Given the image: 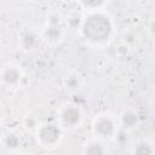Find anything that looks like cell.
Instances as JSON below:
<instances>
[{"instance_id":"1","label":"cell","mask_w":155,"mask_h":155,"mask_svg":"<svg viewBox=\"0 0 155 155\" xmlns=\"http://www.w3.org/2000/svg\"><path fill=\"white\" fill-rule=\"evenodd\" d=\"M80 34L84 40L92 46L107 45L114 34V22L111 17L103 11L87 13Z\"/></svg>"},{"instance_id":"2","label":"cell","mask_w":155,"mask_h":155,"mask_svg":"<svg viewBox=\"0 0 155 155\" xmlns=\"http://www.w3.org/2000/svg\"><path fill=\"white\" fill-rule=\"evenodd\" d=\"M119 128H120L119 121L111 114L108 113H101L96 115L91 125L92 134L94 136V138L102 140H108L114 138Z\"/></svg>"},{"instance_id":"3","label":"cell","mask_w":155,"mask_h":155,"mask_svg":"<svg viewBox=\"0 0 155 155\" xmlns=\"http://www.w3.org/2000/svg\"><path fill=\"white\" fill-rule=\"evenodd\" d=\"M62 127L54 122H44L35 132L36 142L40 147L46 149L56 148L62 140Z\"/></svg>"},{"instance_id":"4","label":"cell","mask_w":155,"mask_h":155,"mask_svg":"<svg viewBox=\"0 0 155 155\" xmlns=\"http://www.w3.org/2000/svg\"><path fill=\"white\" fill-rule=\"evenodd\" d=\"M84 120L82 109L74 103L64 104L59 108L57 113V121L62 128L65 130H75L81 126Z\"/></svg>"},{"instance_id":"5","label":"cell","mask_w":155,"mask_h":155,"mask_svg":"<svg viewBox=\"0 0 155 155\" xmlns=\"http://www.w3.org/2000/svg\"><path fill=\"white\" fill-rule=\"evenodd\" d=\"M0 78H1V82L4 86H6L7 88H16L22 82L23 70L19 65L8 63L2 67Z\"/></svg>"},{"instance_id":"6","label":"cell","mask_w":155,"mask_h":155,"mask_svg":"<svg viewBox=\"0 0 155 155\" xmlns=\"http://www.w3.org/2000/svg\"><path fill=\"white\" fill-rule=\"evenodd\" d=\"M41 38V34H39L35 29L33 28H25L21 31L19 38H18V45L22 51L30 52L36 48L39 40Z\"/></svg>"},{"instance_id":"7","label":"cell","mask_w":155,"mask_h":155,"mask_svg":"<svg viewBox=\"0 0 155 155\" xmlns=\"http://www.w3.org/2000/svg\"><path fill=\"white\" fill-rule=\"evenodd\" d=\"M140 119L136 110L133 109H124L119 116V126L126 131H132L139 126Z\"/></svg>"},{"instance_id":"8","label":"cell","mask_w":155,"mask_h":155,"mask_svg":"<svg viewBox=\"0 0 155 155\" xmlns=\"http://www.w3.org/2000/svg\"><path fill=\"white\" fill-rule=\"evenodd\" d=\"M63 38H64V29L62 25L45 24V27L41 30V39H44L47 44L57 45L63 40Z\"/></svg>"},{"instance_id":"9","label":"cell","mask_w":155,"mask_h":155,"mask_svg":"<svg viewBox=\"0 0 155 155\" xmlns=\"http://www.w3.org/2000/svg\"><path fill=\"white\" fill-rule=\"evenodd\" d=\"M108 149L104 144V140L98 138L88 139L82 147V155H107Z\"/></svg>"},{"instance_id":"10","label":"cell","mask_w":155,"mask_h":155,"mask_svg":"<svg viewBox=\"0 0 155 155\" xmlns=\"http://www.w3.org/2000/svg\"><path fill=\"white\" fill-rule=\"evenodd\" d=\"M2 147L10 153L18 151L22 147V137L18 132L15 131H8L2 136Z\"/></svg>"},{"instance_id":"11","label":"cell","mask_w":155,"mask_h":155,"mask_svg":"<svg viewBox=\"0 0 155 155\" xmlns=\"http://www.w3.org/2000/svg\"><path fill=\"white\" fill-rule=\"evenodd\" d=\"M84 78L79 71H70L63 78V87L69 92H76L82 87Z\"/></svg>"},{"instance_id":"12","label":"cell","mask_w":155,"mask_h":155,"mask_svg":"<svg viewBox=\"0 0 155 155\" xmlns=\"http://www.w3.org/2000/svg\"><path fill=\"white\" fill-rule=\"evenodd\" d=\"M132 155H155V147L148 139L137 140L131 150Z\"/></svg>"},{"instance_id":"13","label":"cell","mask_w":155,"mask_h":155,"mask_svg":"<svg viewBox=\"0 0 155 155\" xmlns=\"http://www.w3.org/2000/svg\"><path fill=\"white\" fill-rule=\"evenodd\" d=\"M84 19H85V16H82L79 11H74V12H70L67 18H65V23L68 25L69 29L71 30H79L81 29L82 27V23H84Z\"/></svg>"},{"instance_id":"14","label":"cell","mask_w":155,"mask_h":155,"mask_svg":"<svg viewBox=\"0 0 155 155\" xmlns=\"http://www.w3.org/2000/svg\"><path fill=\"white\" fill-rule=\"evenodd\" d=\"M105 5H107V2L102 1V0H90V1H79L78 2V6L81 10L88 11V13L102 11Z\"/></svg>"},{"instance_id":"15","label":"cell","mask_w":155,"mask_h":155,"mask_svg":"<svg viewBox=\"0 0 155 155\" xmlns=\"http://www.w3.org/2000/svg\"><path fill=\"white\" fill-rule=\"evenodd\" d=\"M138 41H139V36H138V34H137L136 30L127 29V30H125L122 33V42L126 44V45H128L131 48L134 45H137Z\"/></svg>"},{"instance_id":"16","label":"cell","mask_w":155,"mask_h":155,"mask_svg":"<svg viewBox=\"0 0 155 155\" xmlns=\"http://www.w3.org/2000/svg\"><path fill=\"white\" fill-rule=\"evenodd\" d=\"M64 18L59 11H50L46 16V24L48 25H62Z\"/></svg>"},{"instance_id":"17","label":"cell","mask_w":155,"mask_h":155,"mask_svg":"<svg viewBox=\"0 0 155 155\" xmlns=\"http://www.w3.org/2000/svg\"><path fill=\"white\" fill-rule=\"evenodd\" d=\"M40 125L41 124H39L38 119L34 117V116H27L23 120V126H24V128L27 131H34V132H36V130L39 128Z\"/></svg>"},{"instance_id":"18","label":"cell","mask_w":155,"mask_h":155,"mask_svg":"<svg viewBox=\"0 0 155 155\" xmlns=\"http://www.w3.org/2000/svg\"><path fill=\"white\" fill-rule=\"evenodd\" d=\"M114 138H115L120 144H125V143H127V140H128V131H126V130H124V128H119Z\"/></svg>"},{"instance_id":"19","label":"cell","mask_w":155,"mask_h":155,"mask_svg":"<svg viewBox=\"0 0 155 155\" xmlns=\"http://www.w3.org/2000/svg\"><path fill=\"white\" fill-rule=\"evenodd\" d=\"M130 52H131V47H130L128 45L124 44V42H120V44L116 46V53H117V56H120V57H126V56L130 54Z\"/></svg>"},{"instance_id":"20","label":"cell","mask_w":155,"mask_h":155,"mask_svg":"<svg viewBox=\"0 0 155 155\" xmlns=\"http://www.w3.org/2000/svg\"><path fill=\"white\" fill-rule=\"evenodd\" d=\"M148 33L151 38L155 39V18H153L148 24Z\"/></svg>"},{"instance_id":"21","label":"cell","mask_w":155,"mask_h":155,"mask_svg":"<svg viewBox=\"0 0 155 155\" xmlns=\"http://www.w3.org/2000/svg\"><path fill=\"white\" fill-rule=\"evenodd\" d=\"M150 105H151V108L155 110V94L151 97V99H150Z\"/></svg>"}]
</instances>
